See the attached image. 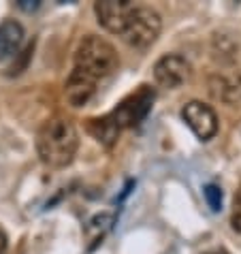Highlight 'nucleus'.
<instances>
[{
  "label": "nucleus",
  "instance_id": "nucleus-1",
  "mask_svg": "<svg viewBox=\"0 0 241 254\" xmlns=\"http://www.w3.org/2000/svg\"><path fill=\"white\" fill-rule=\"evenodd\" d=\"M79 150V132L64 116H54L37 132V154L43 165L62 169L73 162Z\"/></svg>",
  "mask_w": 241,
  "mask_h": 254
},
{
  "label": "nucleus",
  "instance_id": "nucleus-13",
  "mask_svg": "<svg viewBox=\"0 0 241 254\" xmlns=\"http://www.w3.org/2000/svg\"><path fill=\"white\" fill-rule=\"evenodd\" d=\"M231 224L237 233H241V190L237 192L235 201H233V211H231Z\"/></svg>",
  "mask_w": 241,
  "mask_h": 254
},
{
  "label": "nucleus",
  "instance_id": "nucleus-4",
  "mask_svg": "<svg viewBox=\"0 0 241 254\" xmlns=\"http://www.w3.org/2000/svg\"><path fill=\"white\" fill-rule=\"evenodd\" d=\"M156 101V92L152 86H139L137 92H132L124 98L113 111H109V120L118 126L122 132L124 128H132V126L141 124L152 111V105Z\"/></svg>",
  "mask_w": 241,
  "mask_h": 254
},
{
  "label": "nucleus",
  "instance_id": "nucleus-16",
  "mask_svg": "<svg viewBox=\"0 0 241 254\" xmlns=\"http://www.w3.org/2000/svg\"><path fill=\"white\" fill-rule=\"evenodd\" d=\"M205 254H229V252L222 250V248H216V250H209V252H205Z\"/></svg>",
  "mask_w": 241,
  "mask_h": 254
},
{
  "label": "nucleus",
  "instance_id": "nucleus-2",
  "mask_svg": "<svg viewBox=\"0 0 241 254\" xmlns=\"http://www.w3.org/2000/svg\"><path fill=\"white\" fill-rule=\"evenodd\" d=\"M118 52L109 41L96 34H88L79 41L75 52V68L81 70L83 75L92 77L94 81L109 77L118 68Z\"/></svg>",
  "mask_w": 241,
  "mask_h": 254
},
{
  "label": "nucleus",
  "instance_id": "nucleus-12",
  "mask_svg": "<svg viewBox=\"0 0 241 254\" xmlns=\"http://www.w3.org/2000/svg\"><path fill=\"white\" fill-rule=\"evenodd\" d=\"M203 194H205V201H207V205L211 207V211L222 209V190H220L218 186H214V184L205 186Z\"/></svg>",
  "mask_w": 241,
  "mask_h": 254
},
{
  "label": "nucleus",
  "instance_id": "nucleus-11",
  "mask_svg": "<svg viewBox=\"0 0 241 254\" xmlns=\"http://www.w3.org/2000/svg\"><path fill=\"white\" fill-rule=\"evenodd\" d=\"M88 128H90V132L94 135V139L98 141V143L105 145V147H111V145L118 141V137H120L118 126L111 122L109 116H103V118L90 120Z\"/></svg>",
  "mask_w": 241,
  "mask_h": 254
},
{
  "label": "nucleus",
  "instance_id": "nucleus-9",
  "mask_svg": "<svg viewBox=\"0 0 241 254\" xmlns=\"http://www.w3.org/2000/svg\"><path fill=\"white\" fill-rule=\"evenodd\" d=\"M24 43V26L15 19H4L0 24V60H6L19 52Z\"/></svg>",
  "mask_w": 241,
  "mask_h": 254
},
{
  "label": "nucleus",
  "instance_id": "nucleus-15",
  "mask_svg": "<svg viewBox=\"0 0 241 254\" xmlns=\"http://www.w3.org/2000/svg\"><path fill=\"white\" fill-rule=\"evenodd\" d=\"M6 246H9V242H6V235L2 231H0V254L6 252Z\"/></svg>",
  "mask_w": 241,
  "mask_h": 254
},
{
  "label": "nucleus",
  "instance_id": "nucleus-5",
  "mask_svg": "<svg viewBox=\"0 0 241 254\" xmlns=\"http://www.w3.org/2000/svg\"><path fill=\"white\" fill-rule=\"evenodd\" d=\"M192 66L180 54H167L154 64V79L158 86L167 90H175L190 79Z\"/></svg>",
  "mask_w": 241,
  "mask_h": 254
},
{
  "label": "nucleus",
  "instance_id": "nucleus-3",
  "mask_svg": "<svg viewBox=\"0 0 241 254\" xmlns=\"http://www.w3.org/2000/svg\"><path fill=\"white\" fill-rule=\"evenodd\" d=\"M162 30V19L152 6H134L124 32L120 34L134 49H147L156 43Z\"/></svg>",
  "mask_w": 241,
  "mask_h": 254
},
{
  "label": "nucleus",
  "instance_id": "nucleus-14",
  "mask_svg": "<svg viewBox=\"0 0 241 254\" xmlns=\"http://www.w3.org/2000/svg\"><path fill=\"white\" fill-rule=\"evenodd\" d=\"M17 6L24 11H34V9H39V0H19Z\"/></svg>",
  "mask_w": 241,
  "mask_h": 254
},
{
  "label": "nucleus",
  "instance_id": "nucleus-7",
  "mask_svg": "<svg viewBox=\"0 0 241 254\" xmlns=\"http://www.w3.org/2000/svg\"><path fill=\"white\" fill-rule=\"evenodd\" d=\"M132 9H134V4L128 2V0H101V2L94 4V13L98 17V24L113 34L124 32Z\"/></svg>",
  "mask_w": 241,
  "mask_h": 254
},
{
  "label": "nucleus",
  "instance_id": "nucleus-10",
  "mask_svg": "<svg viewBox=\"0 0 241 254\" xmlns=\"http://www.w3.org/2000/svg\"><path fill=\"white\" fill-rule=\"evenodd\" d=\"M211 94L224 103H235L241 98V75L218 73L211 77Z\"/></svg>",
  "mask_w": 241,
  "mask_h": 254
},
{
  "label": "nucleus",
  "instance_id": "nucleus-8",
  "mask_svg": "<svg viewBox=\"0 0 241 254\" xmlns=\"http://www.w3.org/2000/svg\"><path fill=\"white\" fill-rule=\"evenodd\" d=\"M96 83L98 81H94L92 77L83 75L81 70L73 68V73L68 75L66 86H64V96H66L70 107L79 109V107H83V105H88L92 101V96L96 94Z\"/></svg>",
  "mask_w": 241,
  "mask_h": 254
},
{
  "label": "nucleus",
  "instance_id": "nucleus-6",
  "mask_svg": "<svg viewBox=\"0 0 241 254\" xmlns=\"http://www.w3.org/2000/svg\"><path fill=\"white\" fill-rule=\"evenodd\" d=\"M181 120L190 126V130L201 139V141H209L216 137L218 132V116L216 111L205 105L201 101H190L183 105L181 109Z\"/></svg>",
  "mask_w": 241,
  "mask_h": 254
}]
</instances>
